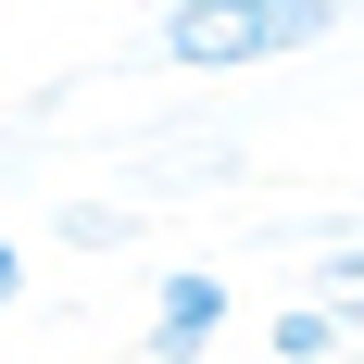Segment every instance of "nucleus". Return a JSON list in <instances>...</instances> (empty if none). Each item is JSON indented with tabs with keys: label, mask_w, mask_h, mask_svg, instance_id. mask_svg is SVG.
I'll return each mask as SVG.
<instances>
[{
	"label": "nucleus",
	"mask_w": 364,
	"mask_h": 364,
	"mask_svg": "<svg viewBox=\"0 0 364 364\" xmlns=\"http://www.w3.org/2000/svg\"><path fill=\"white\" fill-rule=\"evenodd\" d=\"M63 239H75V252H126V239H139V214H113V201H75V214H63Z\"/></svg>",
	"instance_id": "20e7f679"
},
{
	"label": "nucleus",
	"mask_w": 364,
	"mask_h": 364,
	"mask_svg": "<svg viewBox=\"0 0 364 364\" xmlns=\"http://www.w3.org/2000/svg\"><path fill=\"white\" fill-rule=\"evenodd\" d=\"M339 38V0H164L151 63L176 75H239V63H301Z\"/></svg>",
	"instance_id": "f257e3e1"
},
{
	"label": "nucleus",
	"mask_w": 364,
	"mask_h": 364,
	"mask_svg": "<svg viewBox=\"0 0 364 364\" xmlns=\"http://www.w3.org/2000/svg\"><path fill=\"white\" fill-rule=\"evenodd\" d=\"M214 339H226V277L214 264H176L151 289V364H201Z\"/></svg>",
	"instance_id": "f03ea898"
},
{
	"label": "nucleus",
	"mask_w": 364,
	"mask_h": 364,
	"mask_svg": "<svg viewBox=\"0 0 364 364\" xmlns=\"http://www.w3.org/2000/svg\"><path fill=\"white\" fill-rule=\"evenodd\" d=\"M13 301H26V252L0 239V314H13Z\"/></svg>",
	"instance_id": "39448f33"
},
{
	"label": "nucleus",
	"mask_w": 364,
	"mask_h": 364,
	"mask_svg": "<svg viewBox=\"0 0 364 364\" xmlns=\"http://www.w3.org/2000/svg\"><path fill=\"white\" fill-rule=\"evenodd\" d=\"M277 364H352V301H289L277 327H264Z\"/></svg>",
	"instance_id": "7ed1b4c3"
}]
</instances>
